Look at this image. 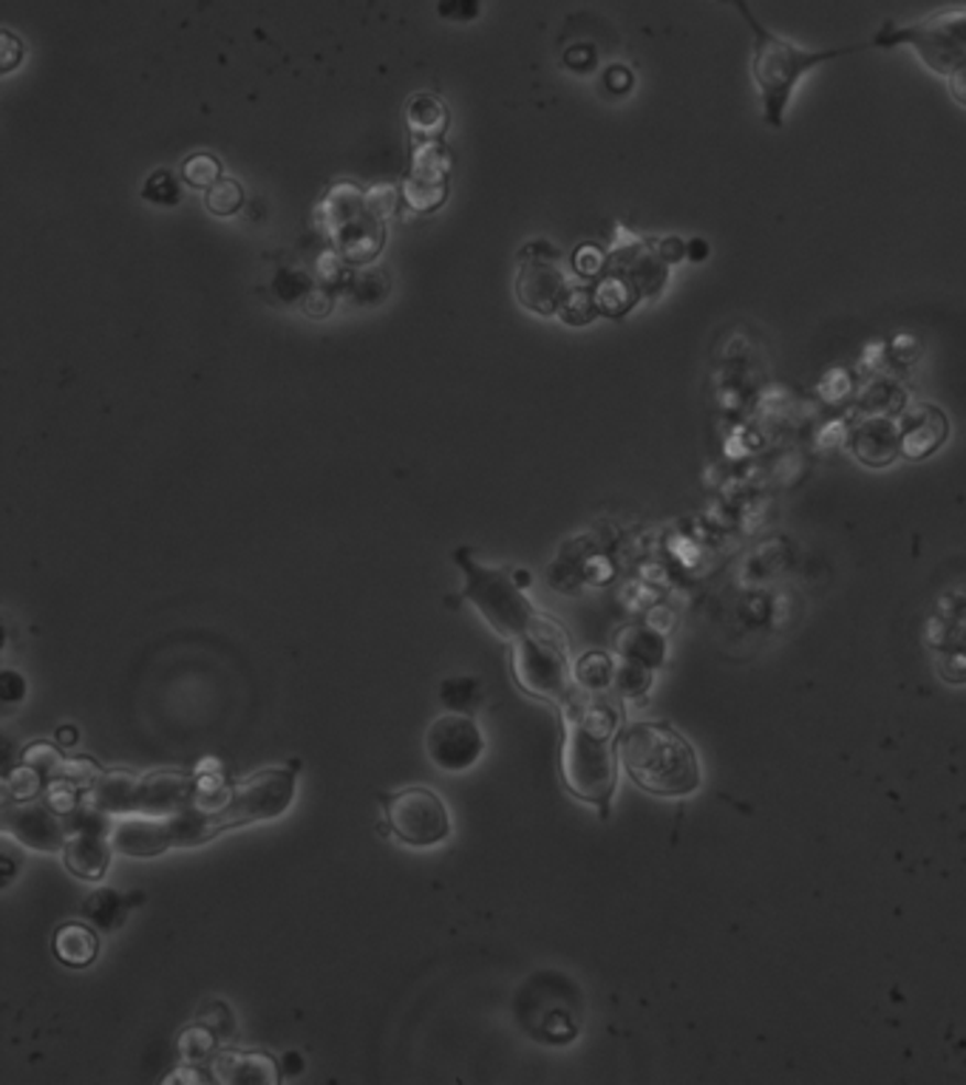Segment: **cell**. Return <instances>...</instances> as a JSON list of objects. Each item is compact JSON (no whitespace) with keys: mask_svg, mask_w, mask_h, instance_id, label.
Returning a JSON list of instances; mask_svg holds the SVG:
<instances>
[{"mask_svg":"<svg viewBox=\"0 0 966 1085\" xmlns=\"http://www.w3.org/2000/svg\"><path fill=\"white\" fill-rule=\"evenodd\" d=\"M723 3H731L737 12L746 18L748 29H751V77H755V86L760 91V108H762V120L768 122L771 128H782L785 126V111L791 106V97H794L796 86L805 74H811L814 68H820L822 63H831L836 57H845V54H856L861 48L870 46H839V48H822V52H814V48H800L794 46L791 41L780 37V34L768 32L760 21L755 18L748 0H723Z\"/></svg>","mask_w":966,"mask_h":1085,"instance_id":"1","label":"cell"},{"mask_svg":"<svg viewBox=\"0 0 966 1085\" xmlns=\"http://www.w3.org/2000/svg\"><path fill=\"white\" fill-rule=\"evenodd\" d=\"M618 757L636 785L658 796H686L701 788L695 748L666 723H636L618 737Z\"/></svg>","mask_w":966,"mask_h":1085,"instance_id":"2","label":"cell"},{"mask_svg":"<svg viewBox=\"0 0 966 1085\" xmlns=\"http://www.w3.org/2000/svg\"><path fill=\"white\" fill-rule=\"evenodd\" d=\"M612 735H601L576 717H564V746H562V774L564 785L584 802L601 805L618 785V751L609 742Z\"/></svg>","mask_w":966,"mask_h":1085,"instance_id":"3","label":"cell"},{"mask_svg":"<svg viewBox=\"0 0 966 1085\" xmlns=\"http://www.w3.org/2000/svg\"><path fill=\"white\" fill-rule=\"evenodd\" d=\"M315 219L349 264H371L383 250L386 221L366 207V191L351 182H340L326 193Z\"/></svg>","mask_w":966,"mask_h":1085,"instance_id":"4","label":"cell"},{"mask_svg":"<svg viewBox=\"0 0 966 1085\" xmlns=\"http://www.w3.org/2000/svg\"><path fill=\"white\" fill-rule=\"evenodd\" d=\"M870 46H910L924 61V66L946 77L958 63L966 61V9H941L907 26L884 23Z\"/></svg>","mask_w":966,"mask_h":1085,"instance_id":"5","label":"cell"},{"mask_svg":"<svg viewBox=\"0 0 966 1085\" xmlns=\"http://www.w3.org/2000/svg\"><path fill=\"white\" fill-rule=\"evenodd\" d=\"M457 558L465 569V596H468V601L477 604V609L488 618L490 627L502 632V636L517 638V641L533 636V629L539 627L542 618L536 616V609L530 607L528 598L519 593L517 584L510 582L508 573L468 562L465 550H459Z\"/></svg>","mask_w":966,"mask_h":1085,"instance_id":"6","label":"cell"},{"mask_svg":"<svg viewBox=\"0 0 966 1085\" xmlns=\"http://www.w3.org/2000/svg\"><path fill=\"white\" fill-rule=\"evenodd\" d=\"M513 672L524 692L547 701H567V638L547 618L539 621L533 636L519 638L513 649Z\"/></svg>","mask_w":966,"mask_h":1085,"instance_id":"7","label":"cell"},{"mask_svg":"<svg viewBox=\"0 0 966 1085\" xmlns=\"http://www.w3.org/2000/svg\"><path fill=\"white\" fill-rule=\"evenodd\" d=\"M295 796V774L284 768H267L259 774L236 782L219 807L221 825H247V822L275 820L290 807Z\"/></svg>","mask_w":966,"mask_h":1085,"instance_id":"8","label":"cell"},{"mask_svg":"<svg viewBox=\"0 0 966 1085\" xmlns=\"http://www.w3.org/2000/svg\"><path fill=\"white\" fill-rule=\"evenodd\" d=\"M383 805L389 827L409 845L428 847L448 836V811H445L443 800L428 788H405L398 794L383 796Z\"/></svg>","mask_w":966,"mask_h":1085,"instance_id":"9","label":"cell"},{"mask_svg":"<svg viewBox=\"0 0 966 1085\" xmlns=\"http://www.w3.org/2000/svg\"><path fill=\"white\" fill-rule=\"evenodd\" d=\"M3 831L12 834L21 845L34 850H61L68 839V820L54 811L52 805H43L37 800H14L7 796L3 802Z\"/></svg>","mask_w":966,"mask_h":1085,"instance_id":"10","label":"cell"},{"mask_svg":"<svg viewBox=\"0 0 966 1085\" xmlns=\"http://www.w3.org/2000/svg\"><path fill=\"white\" fill-rule=\"evenodd\" d=\"M669 267L672 264L658 252L655 241L621 232V241L609 252L607 270L627 279L641 299H658L669 284Z\"/></svg>","mask_w":966,"mask_h":1085,"instance_id":"11","label":"cell"},{"mask_svg":"<svg viewBox=\"0 0 966 1085\" xmlns=\"http://www.w3.org/2000/svg\"><path fill=\"white\" fill-rule=\"evenodd\" d=\"M425 748L434 766L443 771H465L482 757V735L477 723L465 715H445L434 720L425 737Z\"/></svg>","mask_w":966,"mask_h":1085,"instance_id":"12","label":"cell"},{"mask_svg":"<svg viewBox=\"0 0 966 1085\" xmlns=\"http://www.w3.org/2000/svg\"><path fill=\"white\" fill-rule=\"evenodd\" d=\"M854 457L867 468H887L901 457V425L893 414H859L856 411L847 440Z\"/></svg>","mask_w":966,"mask_h":1085,"instance_id":"13","label":"cell"},{"mask_svg":"<svg viewBox=\"0 0 966 1085\" xmlns=\"http://www.w3.org/2000/svg\"><path fill=\"white\" fill-rule=\"evenodd\" d=\"M901 457L910 463L930 459L949 440V420L933 403H913L899 414Z\"/></svg>","mask_w":966,"mask_h":1085,"instance_id":"14","label":"cell"},{"mask_svg":"<svg viewBox=\"0 0 966 1085\" xmlns=\"http://www.w3.org/2000/svg\"><path fill=\"white\" fill-rule=\"evenodd\" d=\"M569 284L556 261H522L517 279L519 304L536 315H558Z\"/></svg>","mask_w":966,"mask_h":1085,"instance_id":"15","label":"cell"},{"mask_svg":"<svg viewBox=\"0 0 966 1085\" xmlns=\"http://www.w3.org/2000/svg\"><path fill=\"white\" fill-rule=\"evenodd\" d=\"M111 845L128 856H156L173 845L171 822L153 814H126L111 822Z\"/></svg>","mask_w":966,"mask_h":1085,"instance_id":"16","label":"cell"},{"mask_svg":"<svg viewBox=\"0 0 966 1085\" xmlns=\"http://www.w3.org/2000/svg\"><path fill=\"white\" fill-rule=\"evenodd\" d=\"M196 800L191 777L182 774H151L142 780V814L153 816H173L180 814L182 807H187Z\"/></svg>","mask_w":966,"mask_h":1085,"instance_id":"17","label":"cell"},{"mask_svg":"<svg viewBox=\"0 0 966 1085\" xmlns=\"http://www.w3.org/2000/svg\"><path fill=\"white\" fill-rule=\"evenodd\" d=\"M88 802L108 816L137 814L142 807V780L128 771H108L94 782Z\"/></svg>","mask_w":966,"mask_h":1085,"instance_id":"18","label":"cell"},{"mask_svg":"<svg viewBox=\"0 0 966 1085\" xmlns=\"http://www.w3.org/2000/svg\"><path fill=\"white\" fill-rule=\"evenodd\" d=\"M854 409L859 414H893V417H899L901 411L907 409V391L890 375L867 378V383L856 391Z\"/></svg>","mask_w":966,"mask_h":1085,"instance_id":"19","label":"cell"},{"mask_svg":"<svg viewBox=\"0 0 966 1085\" xmlns=\"http://www.w3.org/2000/svg\"><path fill=\"white\" fill-rule=\"evenodd\" d=\"M593 295H596V304H598V312H601L604 318H612V321H618V318H627L629 312L636 310L638 304H641V295H638V290L632 284H629L627 279H621L618 272H604L601 279L598 281H593Z\"/></svg>","mask_w":966,"mask_h":1085,"instance_id":"20","label":"cell"},{"mask_svg":"<svg viewBox=\"0 0 966 1085\" xmlns=\"http://www.w3.org/2000/svg\"><path fill=\"white\" fill-rule=\"evenodd\" d=\"M100 953V938L94 933V926L86 924H66L54 935V955L66 966H88L97 961Z\"/></svg>","mask_w":966,"mask_h":1085,"instance_id":"21","label":"cell"},{"mask_svg":"<svg viewBox=\"0 0 966 1085\" xmlns=\"http://www.w3.org/2000/svg\"><path fill=\"white\" fill-rule=\"evenodd\" d=\"M405 122H409V131L414 137V142H428V140H443L445 128H448V108L431 97V94H420L414 100L409 102L405 108Z\"/></svg>","mask_w":966,"mask_h":1085,"instance_id":"22","label":"cell"},{"mask_svg":"<svg viewBox=\"0 0 966 1085\" xmlns=\"http://www.w3.org/2000/svg\"><path fill=\"white\" fill-rule=\"evenodd\" d=\"M616 649H618V655H621L623 661L641 663V666H649V669L658 666V663L663 661V652H666V647H663V638L647 627L621 629V632H618V638H616Z\"/></svg>","mask_w":966,"mask_h":1085,"instance_id":"23","label":"cell"},{"mask_svg":"<svg viewBox=\"0 0 966 1085\" xmlns=\"http://www.w3.org/2000/svg\"><path fill=\"white\" fill-rule=\"evenodd\" d=\"M83 913H86L94 924L100 926V930H117V926L122 924V919H126L128 904L126 899H122L120 893H113V890H97L91 899H86Z\"/></svg>","mask_w":966,"mask_h":1085,"instance_id":"24","label":"cell"},{"mask_svg":"<svg viewBox=\"0 0 966 1085\" xmlns=\"http://www.w3.org/2000/svg\"><path fill=\"white\" fill-rule=\"evenodd\" d=\"M403 199L409 202L411 210L434 213L445 199H448V182L420 180V176H411L409 173L403 182Z\"/></svg>","mask_w":966,"mask_h":1085,"instance_id":"25","label":"cell"},{"mask_svg":"<svg viewBox=\"0 0 966 1085\" xmlns=\"http://www.w3.org/2000/svg\"><path fill=\"white\" fill-rule=\"evenodd\" d=\"M596 295H593V286H569L567 295L562 301V310H558V318L569 326H587L598 318Z\"/></svg>","mask_w":966,"mask_h":1085,"instance_id":"26","label":"cell"},{"mask_svg":"<svg viewBox=\"0 0 966 1085\" xmlns=\"http://www.w3.org/2000/svg\"><path fill=\"white\" fill-rule=\"evenodd\" d=\"M205 205L213 216L230 219V216L241 213V207H245V187H241L236 180H230V176H221V180L205 193Z\"/></svg>","mask_w":966,"mask_h":1085,"instance_id":"27","label":"cell"},{"mask_svg":"<svg viewBox=\"0 0 966 1085\" xmlns=\"http://www.w3.org/2000/svg\"><path fill=\"white\" fill-rule=\"evenodd\" d=\"M816 391H820V398L825 400L827 405H842V403H854V398H856V375L850 369H845V366H834V369H827L825 375H822V380L816 383Z\"/></svg>","mask_w":966,"mask_h":1085,"instance_id":"28","label":"cell"},{"mask_svg":"<svg viewBox=\"0 0 966 1085\" xmlns=\"http://www.w3.org/2000/svg\"><path fill=\"white\" fill-rule=\"evenodd\" d=\"M182 180H185V185L207 193L213 185H216V182L221 180V162L216 160L213 153H205V151L191 153V156L185 160V165H182Z\"/></svg>","mask_w":966,"mask_h":1085,"instance_id":"29","label":"cell"},{"mask_svg":"<svg viewBox=\"0 0 966 1085\" xmlns=\"http://www.w3.org/2000/svg\"><path fill=\"white\" fill-rule=\"evenodd\" d=\"M142 199L156 207H176L185 199V193H182L180 180L167 167H162V171H153L148 176L145 187H142Z\"/></svg>","mask_w":966,"mask_h":1085,"instance_id":"30","label":"cell"},{"mask_svg":"<svg viewBox=\"0 0 966 1085\" xmlns=\"http://www.w3.org/2000/svg\"><path fill=\"white\" fill-rule=\"evenodd\" d=\"M346 290L351 292V299L358 301V304H378V301L386 299V292H389V279H386V272L378 270L360 272V275H351Z\"/></svg>","mask_w":966,"mask_h":1085,"instance_id":"31","label":"cell"},{"mask_svg":"<svg viewBox=\"0 0 966 1085\" xmlns=\"http://www.w3.org/2000/svg\"><path fill=\"white\" fill-rule=\"evenodd\" d=\"M576 677H578V683H582V686L598 692V688H604V686H609V683H612V677H616V666H612V663H609L604 655H584L582 663H578V669H576Z\"/></svg>","mask_w":966,"mask_h":1085,"instance_id":"32","label":"cell"},{"mask_svg":"<svg viewBox=\"0 0 966 1085\" xmlns=\"http://www.w3.org/2000/svg\"><path fill=\"white\" fill-rule=\"evenodd\" d=\"M607 264H609V252H604L598 245H582L576 247V252H573V270H576V275H582V279L587 281L601 279L604 272H607Z\"/></svg>","mask_w":966,"mask_h":1085,"instance_id":"33","label":"cell"},{"mask_svg":"<svg viewBox=\"0 0 966 1085\" xmlns=\"http://www.w3.org/2000/svg\"><path fill=\"white\" fill-rule=\"evenodd\" d=\"M272 290L284 304H295V301H304L310 295L312 281L304 270H279V275L272 281Z\"/></svg>","mask_w":966,"mask_h":1085,"instance_id":"34","label":"cell"},{"mask_svg":"<svg viewBox=\"0 0 966 1085\" xmlns=\"http://www.w3.org/2000/svg\"><path fill=\"white\" fill-rule=\"evenodd\" d=\"M403 191H394L391 185H375L366 191V207H369L380 221H389L398 213Z\"/></svg>","mask_w":966,"mask_h":1085,"instance_id":"35","label":"cell"},{"mask_svg":"<svg viewBox=\"0 0 966 1085\" xmlns=\"http://www.w3.org/2000/svg\"><path fill=\"white\" fill-rule=\"evenodd\" d=\"M616 686L621 688V695H641L647 692L649 686V666H641V663L623 661L621 666L616 669Z\"/></svg>","mask_w":966,"mask_h":1085,"instance_id":"36","label":"cell"},{"mask_svg":"<svg viewBox=\"0 0 966 1085\" xmlns=\"http://www.w3.org/2000/svg\"><path fill=\"white\" fill-rule=\"evenodd\" d=\"M887 349H890V360L893 366H913L915 360L921 358V340L915 338L913 332H899L893 338L887 340Z\"/></svg>","mask_w":966,"mask_h":1085,"instance_id":"37","label":"cell"},{"mask_svg":"<svg viewBox=\"0 0 966 1085\" xmlns=\"http://www.w3.org/2000/svg\"><path fill=\"white\" fill-rule=\"evenodd\" d=\"M23 762L26 766H32V768H37L41 774H52V777H57L61 774V768H63V757L57 755V748H52V746H32L26 751V757H23Z\"/></svg>","mask_w":966,"mask_h":1085,"instance_id":"38","label":"cell"},{"mask_svg":"<svg viewBox=\"0 0 966 1085\" xmlns=\"http://www.w3.org/2000/svg\"><path fill=\"white\" fill-rule=\"evenodd\" d=\"M335 290H329V286H312L310 290V295H306L304 301H301V306H304V312L310 315V318H326L332 312V306H335Z\"/></svg>","mask_w":966,"mask_h":1085,"instance_id":"39","label":"cell"},{"mask_svg":"<svg viewBox=\"0 0 966 1085\" xmlns=\"http://www.w3.org/2000/svg\"><path fill=\"white\" fill-rule=\"evenodd\" d=\"M477 697V686L474 681H448L443 686V701L448 703L451 708H470Z\"/></svg>","mask_w":966,"mask_h":1085,"instance_id":"40","label":"cell"},{"mask_svg":"<svg viewBox=\"0 0 966 1085\" xmlns=\"http://www.w3.org/2000/svg\"><path fill=\"white\" fill-rule=\"evenodd\" d=\"M439 12L454 21H470L474 14H479V0H443Z\"/></svg>","mask_w":966,"mask_h":1085,"instance_id":"41","label":"cell"},{"mask_svg":"<svg viewBox=\"0 0 966 1085\" xmlns=\"http://www.w3.org/2000/svg\"><path fill=\"white\" fill-rule=\"evenodd\" d=\"M655 245L658 252H661L669 264H681V261L686 259V241H683L681 236H666V239H658Z\"/></svg>","mask_w":966,"mask_h":1085,"instance_id":"42","label":"cell"},{"mask_svg":"<svg viewBox=\"0 0 966 1085\" xmlns=\"http://www.w3.org/2000/svg\"><path fill=\"white\" fill-rule=\"evenodd\" d=\"M946 88H949V94H953V100L958 102V106L966 108V61L958 63L953 72L946 74Z\"/></svg>","mask_w":966,"mask_h":1085,"instance_id":"43","label":"cell"},{"mask_svg":"<svg viewBox=\"0 0 966 1085\" xmlns=\"http://www.w3.org/2000/svg\"><path fill=\"white\" fill-rule=\"evenodd\" d=\"M607 88L616 94H627L632 88V74L623 66H612L607 72Z\"/></svg>","mask_w":966,"mask_h":1085,"instance_id":"44","label":"cell"},{"mask_svg":"<svg viewBox=\"0 0 966 1085\" xmlns=\"http://www.w3.org/2000/svg\"><path fill=\"white\" fill-rule=\"evenodd\" d=\"M3 701H18V697H23V692H26V683H23V677L21 675H14V672H3Z\"/></svg>","mask_w":966,"mask_h":1085,"instance_id":"45","label":"cell"},{"mask_svg":"<svg viewBox=\"0 0 966 1085\" xmlns=\"http://www.w3.org/2000/svg\"><path fill=\"white\" fill-rule=\"evenodd\" d=\"M708 252H712V247H708V241H706V239H692V241H686V259H692V261H706V259H708Z\"/></svg>","mask_w":966,"mask_h":1085,"instance_id":"46","label":"cell"},{"mask_svg":"<svg viewBox=\"0 0 966 1085\" xmlns=\"http://www.w3.org/2000/svg\"><path fill=\"white\" fill-rule=\"evenodd\" d=\"M74 740H77V731H74L72 726H63L61 728V742H68V746H72Z\"/></svg>","mask_w":966,"mask_h":1085,"instance_id":"47","label":"cell"}]
</instances>
